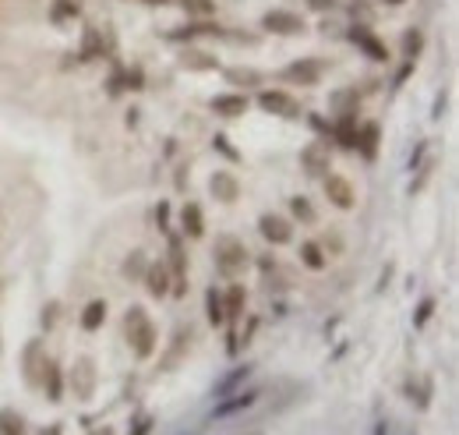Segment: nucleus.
Wrapping results in <instances>:
<instances>
[{
	"mask_svg": "<svg viewBox=\"0 0 459 435\" xmlns=\"http://www.w3.org/2000/svg\"><path fill=\"white\" fill-rule=\"evenodd\" d=\"M124 332H127V347L138 361H149L159 347V329L152 326V319L145 315L142 305H131L124 315Z\"/></svg>",
	"mask_w": 459,
	"mask_h": 435,
	"instance_id": "nucleus-1",
	"label": "nucleus"
},
{
	"mask_svg": "<svg viewBox=\"0 0 459 435\" xmlns=\"http://www.w3.org/2000/svg\"><path fill=\"white\" fill-rule=\"evenodd\" d=\"M248 258H251V251L244 248V241H237V237H230V234L216 237L212 262H216V273H219V276H226V280L241 276L244 266H248Z\"/></svg>",
	"mask_w": 459,
	"mask_h": 435,
	"instance_id": "nucleus-2",
	"label": "nucleus"
},
{
	"mask_svg": "<svg viewBox=\"0 0 459 435\" xmlns=\"http://www.w3.org/2000/svg\"><path fill=\"white\" fill-rule=\"evenodd\" d=\"M347 39L364 53L367 61H374V64H389V57H392V53H389V46L378 39V32H374L367 21H354V25L347 28Z\"/></svg>",
	"mask_w": 459,
	"mask_h": 435,
	"instance_id": "nucleus-3",
	"label": "nucleus"
},
{
	"mask_svg": "<svg viewBox=\"0 0 459 435\" xmlns=\"http://www.w3.org/2000/svg\"><path fill=\"white\" fill-rule=\"evenodd\" d=\"M279 78L286 85H318L325 78V61H318V57H297V61H290L279 71Z\"/></svg>",
	"mask_w": 459,
	"mask_h": 435,
	"instance_id": "nucleus-4",
	"label": "nucleus"
},
{
	"mask_svg": "<svg viewBox=\"0 0 459 435\" xmlns=\"http://www.w3.org/2000/svg\"><path fill=\"white\" fill-rule=\"evenodd\" d=\"M262 28L269 36H304L307 21H304V14H297L290 7H273V11L262 14Z\"/></svg>",
	"mask_w": 459,
	"mask_h": 435,
	"instance_id": "nucleus-5",
	"label": "nucleus"
},
{
	"mask_svg": "<svg viewBox=\"0 0 459 435\" xmlns=\"http://www.w3.org/2000/svg\"><path fill=\"white\" fill-rule=\"evenodd\" d=\"M258 107L273 117H286V120H297L300 117V103L286 93V89H258Z\"/></svg>",
	"mask_w": 459,
	"mask_h": 435,
	"instance_id": "nucleus-6",
	"label": "nucleus"
},
{
	"mask_svg": "<svg viewBox=\"0 0 459 435\" xmlns=\"http://www.w3.org/2000/svg\"><path fill=\"white\" fill-rule=\"evenodd\" d=\"M226 36V28L219 25V21H212V18H187V25L181 28H174L170 32V39L174 43H191V39H223Z\"/></svg>",
	"mask_w": 459,
	"mask_h": 435,
	"instance_id": "nucleus-7",
	"label": "nucleus"
},
{
	"mask_svg": "<svg viewBox=\"0 0 459 435\" xmlns=\"http://www.w3.org/2000/svg\"><path fill=\"white\" fill-rule=\"evenodd\" d=\"M322 188H325V199H329L336 209H354V206H357V192H354V184H350L343 174H325V177H322Z\"/></svg>",
	"mask_w": 459,
	"mask_h": 435,
	"instance_id": "nucleus-8",
	"label": "nucleus"
},
{
	"mask_svg": "<svg viewBox=\"0 0 459 435\" xmlns=\"http://www.w3.org/2000/svg\"><path fill=\"white\" fill-rule=\"evenodd\" d=\"M258 234L273 244V248H283L293 241V223L286 216H275V213H262L258 216Z\"/></svg>",
	"mask_w": 459,
	"mask_h": 435,
	"instance_id": "nucleus-9",
	"label": "nucleus"
},
{
	"mask_svg": "<svg viewBox=\"0 0 459 435\" xmlns=\"http://www.w3.org/2000/svg\"><path fill=\"white\" fill-rule=\"evenodd\" d=\"M300 167H304V174H311V177H325V174L332 170V163H329V145H325V142H307V145L300 149Z\"/></svg>",
	"mask_w": 459,
	"mask_h": 435,
	"instance_id": "nucleus-10",
	"label": "nucleus"
},
{
	"mask_svg": "<svg viewBox=\"0 0 459 435\" xmlns=\"http://www.w3.org/2000/svg\"><path fill=\"white\" fill-rule=\"evenodd\" d=\"M43 365H46V347H43V340H32V343L21 350V375H25L28 386H39Z\"/></svg>",
	"mask_w": 459,
	"mask_h": 435,
	"instance_id": "nucleus-11",
	"label": "nucleus"
},
{
	"mask_svg": "<svg viewBox=\"0 0 459 435\" xmlns=\"http://www.w3.org/2000/svg\"><path fill=\"white\" fill-rule=\"evenodd\" d=\"M248 107H251V100H248L244 93H219V96H212V100H209V110H212L216 117H226V120L244 117Z\"/></svg>",
	"mask_w": 459,
	"mask_h": 435,
	"instance_id": "nucleus-12",
	"label": "nucleus"
},
{
	"mask_svg": "<svg viewBox=\"0 0 459 435\" xmlns=\"http://www.w3.org/2000/svg\"><path fill=\"white\" fill-rule=\"evenodd\" d=\"M329 135L336 138L339 149H350L354 152V145H357V110H343L336 117V124H329Z\"/></svg>",
	"mask_w": 459,
	"mask_h": 435,
	"instance_id": "nucleus-13",
	"label": "nucleus"
},
{
	"mask_svg": "<svg viewBox=\"0 0 459 435\" xmlns=\"http://www.w3.org/2000/svg\"><path fill=\"white\" fill-rule=\"evenodd\" d=\"M68 382H71L75 397H92L95 393V361L92 357H78L71 375H68Z\"/></svg>",
	"mask_w": 459,
	"mask_h": 435,
	"instance_id": "nucleus-14",
	"label": "nucleus"
},
{
	"mask_svg": "<svg viewBox=\"0 0 459 435\" xmlns=\"http://www.w3.org/2000/svg\"><path fill=\"white\" fill-rule=\"evenodd\" d=\"M142 283H145L149 298H167V294H170V283H174V276H170L167 262H149V269H145Z\"/></svg>",
	"mask_w": 459,
	"mask_h": 435,
	"instance_id": "nucleus-15",
	"label": "nucleus"
},
{
	"mask_svg": "<svg viewBox=\"0 0 459 435\" xmlns=\"http://www.w3.org/2000/svg\"><path fill=\"white\" fill-rule=\"evenodd\" d=\"M209 192H212L219 202H237V199H241V181H237V174H230V170H216V174L209 177Z\"/></svg>",
	"mask_w": 459,
	"mask_h": 435,
	"instance_id": "nucleus-16",
	"label": "nucleus"
},
{
	"mask_svg": "<svg viewBox=\"0 0 459 435\" xmlns=\"http://www.w3.org/2000/svg\"><path fill=\"white\" fill-rule=\"evenodd\" d=\"M378 145H381V127L374 124V120H367V124H357V152L364 156L367 163H374L378 159Z\"/></svg>",
	"mask_w": 459,
	"mask_h": 435,
	"instance_id": "nucleus-17",
	"label": "nucleus"
},
{
	"mask_svg": "<svg viewBox=\"0 0 459 435\" xmlns=\"http://www.w3.org/2000/svg\"><path fill=\"white\" fill-rule=\"evenodd\" d=\"M255 400H258V389L230 393V400H219V404H216L212 418H230V414H237V411H248V407H255Z\"/></svg>",
	"mask_w": 459,
	"mask_h": 435,
	"instance_id": "nucleus-18",
	"label": "nucleus"
},
{
	"mask_svg": "<svg viewBox=\"0 0 459 435\" xmlns=\"http://www.w3.org/2000/svg\"><path fill=\"white\" fill-rule=\"evenodd\" d=\"M39 382H43V389H46V397H50L53 404H60V400H64V372H60V365H57V361H50V357H46Z\"/></svg>",
	"mask_w": 459,
	"mask_h": 435,
	"instance_id": "nucleus-19",
	"label": "nucleus"
},
{
	"mask_svg": "<svg viewBox=\"0 0 459 435\" xmlns=\"http://www.w3.org/2000/svg\"><path fill=\"white\" fill-rule=\"evenodd\" d=\"M181 234L198 241L205 234V216H201V206L198 202H184L181 206Z\"/></svg>",
	"mask_w": 459,
	"mask_h": 435,
	"instance_id": "nucleus-20",
	"label": "nucleus"
},
{
	"mask_svg": "<svg viewBox=\"0 0 459 435\" xmlns=\"http://www.w3.org/2000/svg\"><path fill=\"white\" fill-rule=\"evenodd\" d=\"M78 18H82V0H50V21L57 28H64Z\"/></svg>",
	"mask_w": 459,
	"mask_h": 435,
	"instance_id": "nucleus-21",
	"label": "nucleus"
},
{
	"mask_svg": "<svg viewBox=\"0 0 459 435\" xmlns=\"http://www.w3.org/2000/svg\"><path fill=\"white\" fill-rule=\"evenodd\" d=\"M300 266H307L311 273H322L325 266H329V255H325V248H322V241H300Z\"/></svg>",
	"mask_w": 459,
	"mask_h": 435,
	"instance_id": "nucleus-22",
	"label": "nucleus"
},
{
	"mask_svg": "<svg viewBox=\"0 0 459 435\" xmlns=\"http://www.w3.org/2000/svg\"><path fill=\"white\" fill-rule=\"evenodd\" d=\"M244 305H248V290L241 283H230L226 294H223V312H226V323L241 319L244 315Z\"/></svg>",
	"mask_w": 459,
	"mask_h": 435,
	"instance_id": "nucleus-23",
	"label": "nucleus"
},
{
	"mask_svg": "<svg viewBox=\"0 0 459 435\" xmlns=\"http://www.w3.org/2000/svg\"><path fill=\"white\" fill-rule=\"evenodd\" d=\"M223 78H226L230 85H244V89H258V85H265V75H262V71H255V68H226V71H223Z\"/></svg>",
	"mask_w": 459,
	"mask_h": 435,
	"instance_id": "nucleus-24",
	"label": "nucleus"
},
{
	"mask_svg": "<svg viewBox=\"0 0 459 435\" xmlns=\"http://www.w3.org/2000/svg\"><path fill=\"white\" fill-rule=\"evenodd\" d=\"M106 312H110V308H106V301H102V298H95V301L85 305V312H82V319H78V323H82L85 332H99L102 323H106Z\"/></svg>",
	"mask_w": 459,
	"mask_h": 435,
	"instance_id": "nucleus-25",
	"label": "nucleus"
},
{
	"mask_svg": "<svg viewBox=\"0 0 459 435\" xmlns=\"http://www.w3.org/2000/svg\"><path fill=\"white\" fill-rule=\"evenodd\" d=\"M205 319H209V326H226V312H223V294L216 290V287H209L205 290Z\"/></svg>",
	"mask_w": 459,
	"mask_h": 435,
	"instance_id": "nucleus-26",
	"label": "nucleus"
},
{
	"mask_svg": "<svg viewBox=\"0 0 459 435\" xmlns=\"http://www.w3.org/2000/svg\"><path fill=\"white\" fill-rule=\"evenodd\" d=\"M181 68H187V71H216L219 61H216L212 53H201V50H184Z\"/></svg>",
	"mask_w": 459,
	"mask_h": 435,
	"instance_id": "nucleus-27",
	"label": "nucleus"
},
{
	"mask_svg": "<svg viewBox=\"0 0 459 435\" xmlns=\"http://www.w3.org/2000/svg\"><path fill=\"white\" fill-rule=\"evenodd\" d=\"M145 269H149V258H145V251H131V255L120 262V276H124V280H134V283H142Z\"/></svg>",
	"mask_w": 459,
	"mask_h": 435,
	"instance_id": "nucleus-28",
	"label": "nucleus"
},
{
	"mask_svg": "<svg viewBox=\"0 0 459 435\" xmlns=\"http://www.w3.org/2000/svg\"><path fill=\"white\" fill-rule=\"evenodd\" d=\"M78 57L82 61H95V57H102V32L89 25L85 32H82V46H78Z\"/></svg>",
	"mask_w": 459,
	"mask_h": 435,
	"instance_id": "nucleus-29",
	"label": "nucleus"
},
{
	"mask_svg": "<svg viewBox=\"0 0 459 435\" xmlns=\"http://www.w3.org/2000/svg\"><path fill=\"white\" fill-rule=\"evenodd\" d=\"M424 53V32L421 28H406L403 32V57L406 61H417Z\"/></svg>",
	"mask_w": 459,
	"mask_h": 435,
	"instance_id": "nucleus-30",
	"label": "nucleus"
},
{
	"mask_svg": "<svg viewBox=\"0 0 459 435\" xmlns=\"http://www.w3.org/2000/svg\"><path fill=\"white\" fill-rule=\"evenodd\" d=\"M290 213H293V219H300L304 226H311V223L318 219L315 206H311V199H304V195H293V199H290Z\"/></svg>",
	"mask_w": 459,
	"mask_h": 435,
	"instance_id": "nucleus-31",
	"label": "nucleus"
},
{
	"mask_svg": "<svg viewBox=\"0 0 459 435\" xmlns=\"http://www.w3.org/2000/svg\"><path fill=\"white\" fill-rule=\"evenodd\" d=\"M0 435H25V418L11 407L0 411Z\"/></svg>",
	"mask_w": 459,
	"mask_h": 435,
	"instance_id": "nucleus-32",
	"label": "nucleus"
},
{
	"mask_svg": "<svg viewBox=\"0 0 459 435\" xmlns=\"http://www.w3.org/2000/svg\"><path fill=\"white\" fill-rule=\"evenodd\" d=\"M187 18H212L216 14V0H177Z\"/></svg>",
	"mask_w": 459,
	"mask_h": 435,
	"instance_id": "nucleus-33",
	"label": "nucleus"
},
{
	"mask_svg": "<svg viewBox=\"0 0 459 435\" xmlns=\"http://www.w3.org/2000/svg\"><path fill=\"white\" fill-rule=\"evenodd\" d=\"M120 89H127V93H138V89H145V71L134 64V68H127V71H120Z\"/></svg>",
	"mask_w": 459,
	"mask_h": 435,
	"instance_id": "nucleus-34",
	"label": "nucleus"
},
{
	"mask_svg": "<svg viewBox=\"0 0 459 435\" xmlns=\"http://www.w3.org/2000/svg\"><path fill=\"white\" fill-rule=\"evenodd\" d=\"M248 375H251V368H248V365H244V368H237V372H230V375H226V379L216 386V397H230V389H237V386H241Z\"/></svg>",
	"mask_w": 459,
	"mask_h": 435,
	"instance_id": "nucleus-35",
	"label": "nucleus"
},
{
	"mask_svg": "<svg viewBox=\"0 0 459 435\" xmlns=\"http://www.w3.org/2000/svg\"><path fill=\"white\" fill-rule=\"evenodd\" d=\"M435 315V298H424L421 305H417V315H413V326H428V319Z\"/></svg>",
	"mask_w": 459,
	"mask_h": 435,
	"instance_id": "nucleus-36",
	"label": "nucleus"
},
{
	"mask_svg": "<svg viewBox=\"0 0 459 435\" xmlns=\"http://www.w3.org/2000/svg\"><path fill=\"white\" fill-rule=\"evenodd\" d=\"M212 149H219V152H223L230 163H237V159H241V152L230 145V138H226V135H216V138H212Z\"/></svg>",
	"mask_w": 459,
	"mask_h": 435,
	"instance_id": "nucleus-37",
	"label": "nucleus"
},
{
	"mask_svg": "<svg viewBox=\"0 0 459 435\" xmlns=\"http://www.w3.org/2000/svg\"><path fill=\"white\" fill-rule=\"evenodd\" d=\"M152 425H156V418H152V414H138V418H134V429H131L127 435H149L152 432Z\"/></svg>",
	"mask_w": 459,
	"mask_h": 435,
	"instance_id": "nucleus-38",
	"label": "nucleus"
},
{
	"mask_svg": "<svg viewBox=\"0 0 459 435\" xmlns=\"http://www.w3.org/2000/svg\"><path fill=\"white\" fill-rule=\"evenodd\" d=\"M57 312H60V305H57V301H50V305L43 308V315H39L43 329H53V326H57Z\"/></svg>",
	"mask_w": 459,
	"mask_h": 435,
	"instance_id": "nucleus-39",
	"label": "nucleus"
},
{
	"mask_svg": "<svg viewBox=\"0 0 459 435\" xmlns=\"http://www.w3.org/2000/svg\"><path fill=\"white\" fill-rule=\"evenodd\" d=\"M156 223H159L163 234H170V202H159L156 206Z\"/></svg>",
	"mask_w": 459,
	"mask_h": 435,
	"instance_id": "nucleus-40",
	"label": "nucleus"
},
{
	"mask_svg": "<svg viewBox=\"0 0 459 435\" xmlns=\"http://www.w3.org/2000/svg\"><path fill=\"white\" fill-rule=\"evenodd\" d=\"M307 7L318 14H332V11H339V0H307Z\"/></svg>",
	"mask_w": 459,
	"mask_h": 435,
	"instance_id": "nucleus-41",
	"label": "nucleus"
},
{
	"mask_svg": "<svg viewBox=\"0 0 459 435\" xmlns=\"http://www.w3.org/2000/svg\"><path fill=\"white\" fill-rule=\"evenodd\" d=\"M138 4H149V7H167V4H174V0H138Z\"/></svg>",
	"mask_w": 459,
	"mask_h": 435,
	"instance_id": "nucleus-42",
	"label": "nucleus"
},
{
	"mask_svg": "<svg viewBox=\"0 0 459 435\" xmlns=\"http://www.w3.org/2000/svg\"><path fill=\"white\" fill-rule=\"evenodd\" d=\"M381 4H389V7H403L406 0H381Z\"/></svg>",
	"mask_w": 459,
	"mask_h": 435,
	"instance_id": "nucleus-43",
	"label": "nucleus"
},
{
	"mask_svg": "<svg viewBox=\"0 0 459 435\" xmlns=\"http://www.w3.org/2000/svg\"><path fill=\"white\" fill-rule=\"evenodd\" d=\"M92 435H113V432H110V429H102V432H92Z\"/></svg>",
	"mask_w": 459,
	"mask_h": 435,
	"instance_id": "nucleus-44",
	"label": "nucleus"
},
{
	"mask_svg": "<svg viewBox=\"0 0 459 435\" xmlns=\"http://www.w3.org/2000/svg\"><path fill=\"white\" fill-rule=\"evenodd\" d=\"M0 354H4V336H0Z\"/></svg>",
	"mask_w": 459,
	"mask_h": 435,
	"instance_id": "nucleus-45",
	"label": "nucleus"
},
{
	"mask_svg": "<svg viewBox=\"0 0 459 435\" xmlns=\"http://www.w3.org/2000/svg\"><path fill=\"white\" fill-rule=\"evenodd\" d=\"M0 294H4V287H0Z\"/></svg>",
	"mask_w": 459,
	"mask_h": 435,
	"instance_id": "nucleus-46",
	"label": "nucleus"
}]
</instances>
